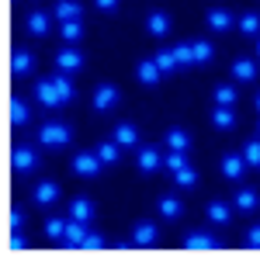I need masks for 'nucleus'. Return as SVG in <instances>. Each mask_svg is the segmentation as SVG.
<instances>
[{
	"instance_id": "obj_17",
	"label": "nucleus",
	"mask_w": 260,
	"mask_h": 260,
	"mask_svg": "<svg viewBox=\"0 0 260 260\" xmlns=\"http://www.w3.org/2000/svg\"><path fill=\"white\" fill-rule=\"evenodd\" d=\"M28 35H35V39L49 35V14L45 11H31L28 14Z\"/></svg>"
},
{
	"instance_id": "obj_25",
	"label": "nucleus",
	"mask_w": 260,
	"mask_h": 260,
	"mask_svg": "<svg viewBox=\"0 0 260 260\" xmlns=\"http://www.w3.org/2000/svg\"><path fill=\"white\" fill-rule=\"evenodd\" d=\"M167 146H170V149H180V153H187V149H191V136H187L184 128H170V132H167Z\"/></svg>"
},
{
	"instance_id": "obj_31",
	"label": "nucleus",
	"mask_w": 260,
	"mask_h": 260,
	"mask_svg": "<svg viewBox=\"0 0 260 260\" xmlns=\"http://www.w3.org/2000/svg\"><path fill=\"white\" fill-rule=\"evenodd\" d=\"M153 59L160 62V70L163 73H174V70H180V62H177V56H174V49H160Z\"/></svg>"
},
{
	"instance_id": "obj_42",
	"label": "nucleus",
	"mask_w": 260,
	"mask_h": 260,
	"mask_svg": "<svg viewBox=\"0 0 260 260\" xmlns=\"http://www.w3.org/2000/svg\"><path fill=\"white\" fill-rule=\"evenodd\" d=\"M101 246H104V236H101V233H87V240H83L80 250H101Z\"/></svg>"
},
{
	"instance_id": "obj_45",
	"label": "nucleus",
	"mask_w": 260,
	"mask_h": 260,
	"mask_svg": "<svg viewBox=\"0 0 260 260\" xmlns=\"http://www.w3.org/2000/svg\"><path fill=\"white\" fill-rule=\"evenodd\" d=\"M257 56H260V42H257Z\"/></svg>"
},
{
	"instance_id": "obj_33",
	"label": "nucleus",
	"mask_w": 260,
	"mask_h": 260,
	"mask_svg": "<svg viewBox=\"0 0 260 260\" xmlns=\"http://www.w3.org/2000/svg\"><path fill=\"white\" fill-rule=\"evenodd\" d=\"M236 28H240L243 35H260V14H243L236 21Z\"/></svg>"
},
{
	"instance_id": "obj_21",
	"label": "nucleus",
	"mask_w": 260,
	"mask_h": 260,
	"mask_svg": "<svg viewBox=\"0 0 260 260\" xmlns=\"http://www.w3.org/2000/svg\"><path fill=\"white\" fill-rule=\"evenodd\" d=\"M233 77H236V80H253V77H257V62L253 59H246V56H240V59L233 62Z\"/></svg>"
},
{
	"instance_id": "obj_43",
	"label": "nucleus",
	"mask_w": 260,
	"mask_h": 260,
	"mask_svg": "<svg viewBox=\"0 0 260 260\" xmlns=\"http://www.w3.org/2000/svg\"><path fill=\"white\" fill-rule=\"evenodd\" d=\"M246 246H253V250H260V225H250V233H246Z\"/></svg>"
},
{
	"instance_id": "obj_26",
	"label": "nucleus",
	"mask_w": 260,
	"mask_h": 260,
	"mask_svg": "<svg viewBox=\"0 0 260 260\" xmlns=\"http://www.w3.org/2000/svg\"><path fill=\"white\" fill-rule=\"evenodd\" d=\"M236 208H240V212H253V208H257V191H253V187H243V191H236Z\"/></svg>"
},
{
	"instance_id": "obj_23",
	"label": "nucleus",
	"mask_w": 260,
	"mask_h": 260,
	"mask_svg": "<svg viewBox=\"0 0 260 260\" xmlns=\"http://www.w3.org/2000/svg\"><path fill=\"white\" fill-rule=\"evenodd\" d=\"M236 21H233V14L229 11H208V28L212 31H229Z\"/></svg>"
},
{
	"instance_id": "obj_27",
	"label": "nucleus",
	"mask_w": 260,
	"mask_h": 260,
	"mask_svg": "<svg viewBox=\"0 0 260 260\" xmlns=\"http://www.w3.org/2000/svg\"><path fill=\"white\" fill-rule=\"evenodd\" d=\"M52 83H56V90H59L62 104H70V101L77 98V90H73V83H70V73H56V77H52Z\"/></svg>"
},
{
	"instance_id": "obj_39",
	"label": "nucleus",
	"mask_w": 260,
	"mask_h": 260,
	"mask_svg": "<svg viewBox=\"0 0 260 260\" xmlns=\"http://www.w3.org/2000/svg\"><path fill=\"white\" fill-rule=\"evenodd\" d=\"M174 56H177V62H180V66H191V62H194V52H191V45H187V42L174 45Z\"/></svg>"
},
{
	"instance_id": "obj_16",
	"label": "nucleus",
	"mask_w": 260,
	"mask_h": 260,
	"mask_svg": "<svg viewBox=\"0 0 260 260\" xmlns=\"http://www.w3.org/2000/svg\"><path fill=\"white\" fill-rule=\"evenodd\" d=\"M80 11H83V7H80V0H59L52 14H56L59 21H80Z\"/></svg>"
},
{
	"instance_id": "obj_32",
	"label": "nucleus",
	"mask_w": 260,
	"mask_h": 260,
	"mask_svg": "<svg viewBox=\"0 0 260 260\" xmlns=\"http://www.w3.org/2000/svg\"><path fill=\"white\" fill-rule=\"evenodd\" d=\"M66 225H70L66 219H49V222H45V236H49L52 243H62V236H66Z\"/></svg>"
},
{
	"instance_id": "obj_15",
	"label": "nucleus",
	"mask_w": 260,
	"mask_h": 260,
	"mask_svg": "<svg viewBox=\"0 0 260 260\" xmlns=\"http://www.w3.org/2000/svg\"><path fill=\"white\" fill-rule=\"evenodd\" d=\"M115 142H118L121 149H132V146L139 142V132H136V125H128V121H121L118 128H115Z\"/></svg>"
},
{
	"instance_id": "obj_11",
	"label": "nucleus",
	"mask_w": 260,
	"mask_h": 260,
	"mask_svg": "<svg viewBox=\"0 0 260 260\" xmlns=\"http://www.w3.org/2000/svg\"><path fill=\"white\" fill-rule=\"evenodd\" d=\"M246 167H250V163H246V156H243V153H229V156L222 160V174H225L229 180H240Z\"/></svg>"
},
{
	"instance_id": "obj_20",
	"label": "nucleus",
	"mask_w": 260,
	"mask_h": 260,
	"mask_svg": "<svg viewBox=\"0 0 260 260\" xmlns=\"http://www.w3.org/2000/svg\"><path fill=\"white\" fill-rule=\"evenodd\" d=\"M7 115H11V125H28V118H31L28 104H24L21 98H11V104H7Z\"/></svg>"
},
{
	"instance_id": "obj_13",
	"label": "nucleus",
	"mask_w": 260,
	"mask_h": 260,
	"mask_svg": "<svg viewBox=\"0 0 260 260\" xmlns=\"http://www.w3.org/2000/svg\"><path fill=\"white\" fill-rule=\"evenodd\" d=\"M219 240L215 236H208V233H191V236H184V250H215Z\"/></svg>"
},
{
	"instance_id": "obj_8",
	"label": "nucleus",
	"mask_w": 260,
	"mask_h": 260,
	"mask_svg": "<svg viewBox=\"0 0 260 260\" xmlns=\"http://www.w3.org/2000/svg\"><path fill=\"white\" fill-rule=\"evenodd\" d=\"M56 66H59V73H80V66H83L80 49H62L56 56Z\"/></svg>"
},
{
	"instance_id": "obj_2",
	"label": "nucleus",
	"mask_w": 260,
	"mask_h": 260,
	"mask_svg": "<svg viewBox=\"0 0 260 260\" xmlns=\"http://www.w3.org/2000/svg\"><path fill=\"white\" fill-rule=\"evenodd\" d=\"M101 167H104V163H101L98 153H77V156L70 160V170H73V174H80V177H98Z\"/></svg>"
},
{
	"instance_id": "obj_28",
	"label": "nucleus",
	"mask_w": 260,
	"mask_h": 260,
	"mask_svg": "<svg viewBox=\"0 0 260 260\" xmlns=\"http://www.w3.org/2000/svg\"><path fill=\"white\" fill-rule=\"evenodd\" d=\"M208 219L215 222V225H225V222L233 219V212H229L225 201H212V205H208Z\"/></svg>"
},
{
	"instance_id": "obj_37",
	"label": "nucleus",
	"mask_w": 260,
	"mask_h": 260,
	"mask_svg": "<svg viewBox=\"0 0 260 260\" xmlns=\"http://www.w3.org/2000/svg\"><path fill=\"white\" fill-rule=\"evenodd\" d=\"M243 156H246V163L250 167H260V139H250L246 146H243Z\"/></svg>"
},
{
	"instance_id": "obj_35",
	"label": "nucleus",
	"mask_w": 260,
	"mask_h": 260,
	"mask_svg": "<svg viewBox=\"0 0 260 260\" xmlns=\"http://www.w3.org/2000/svg\"><path fill=\"white\" fill-rule=\"evenodd\" d=\"M174 180H177V187H194L198 184V174L191 167H180V170H174Z\"/></svg>"
},
{
	"instance_id": "obj_18",
	"label": "nucleus",
	"mask_w": 260,
	"mask_h": 260,
	"mask_svg": "<svg viewBox=\"0 0 260 260\" xmlns=\"http://www.w3.org/2000/svg\"><path fill=\"white\" fill-rule=\"evenodd\" d=\"M31 66H35V62H31V52H24V49H18V52L11 56V73H14V77H28Z\"/></svg>"
},
{
	"instance_id": "obj_3",
	"label": "nucleus",
	"mask_w": 260,
	"mask_h": 260,
	"mask_svg": "<svg viewBox=\"0 0 260 260\" xmlns=\"http://www.w3.org/2000/svg\"><path fill=\"white\" fill-rule=\"evenodd\" d=\"M11 163H14L18 174H31V170L39 167V153H35L31 146H18V149L11 153Z\"/></svg>"
},
{
	"instance_id": "obj_19",
	"label": "nucleus",
	"mask_w": 260,
	"mask_h": 260,
	"mask_svg": "<svg viewBox=\"0 0 260 260\" xmlns=\"http://www.w3.org/2000/svg\"><path fill=\"white\" fill-rule=\"evenodd\" d=\"M146 28H149V35H156V39H163V35L170 31V18H167L163 11H153V14L146 18Z\"/></svg>"
},
{
	"instance_id": "obj_36",
	"label": "nucleus",
	"mask_w": 260,
	"mask_h": 260,
	"mask_svg": "<svg viewBox=\"0 0 260 260\" xmlns=\"http://www.w3.org/2000/svg\"><path fill=\"white\" fill-rule=\"evenodd\" d=\"M191 52H194V62H208L212 56H215L212 42H194V45H191Z\"/></svg>"
},
{
	"instance_id": "obj_14",
	"label": "nucleus",
	"mask_w": 260,
	"mask_h": 260,
	"mask_svg": "<svg viewBox=\"0 0 260 260\" xmlns=\"http://www.w3.org/2000/svg\"><path fill=\"white\" fill-rule=\"evenodd\" d=\"M70 219H77V222H90L94 219V205H90V198H73L70 201Z\"/></svg>"
},
{
	"instance_id": "obj_1",
	"label": "nucleus",
	"mask_w": 260,
	"mask_h": 260,
	"mask_svg": "<svg viewBox=\"0 0 260 260\" xmlns=\"http://www.w3.org/2000/svg\"><path fill=\"white\" fill-rule=\"evenodd\" d=\"M70 139H73V132L62 121H49V125H42V132H39V142L49 146V149H62V146H70Z\"/></svg>"
},
{
	"instance_id": "obj_29",
	"label": "nucleus",
	"mask_w": 260,
	"mask_h": 260,
	"mask_svg": "<svg viewBox=\"0 0 260 260\" xmlns=\"http://www.w3.org/2000/svg\"><path fill=\"white\" fill-rule=\"evenodd\" d=\"M101 156V163H118V156H121V146L118 142H98V149H94Z\"/></svg>"
},
{
	"instance_id": "obj_5",
	"label": "nucleus",
	"mask_w": 260,
	"mask_h": 260,
	"mask_svg": "<svg viewBox=\"0 0 260 260\" xmlns=\"http://www.w3.org/2000/svg\"><path fill=\"white\" fill-rule=\"evenodd\" d=\"M118 104V87L115 83H101L94 90V111H111Z\"/></svg>"
},
{
	"instance_id": "obj_41",
	"label": "nucleus",
	"mask_w": 260,
	"mask_h": 260,
	"mask_svg": "<svg viewBox=\"0 0 260 260\" xmlns=\"http://www.w3.org/2000/svg\"><path fill=\"white\" fill-rule=\"evenodd\" d=\"M28 246V240H24V233L21 229H14L11 236H7V250H24Z\"/></svg>"
},
{
	"instance_id": "obj_34",
	"label": "nucleus",
	"mask_w": 260,
	"mask_h": 260,
	"mask_svg": "<svg viewBox=\"0 0 260 260\" xmlns=\"http://www.w3.org/2000/svg\"><path fill=\"white\" fill-rule=\"evenodd\" d=\"M215 104H229V108H233V104H236V87H233V83H219V87H215Z\"/></svg>"
},
{
	"instance_id": "obj_24",
	"label": "nucleus",
	"mask_w": 260,
	"mask_h": 260,
	"mask_svg": "<svg viewBox=\"0 0 260 260\" xmlns=\"http://www.w3.org/2000/svg\"><path fill=\"white\" fill-rule=\"evenodd\" d=\"M156 208H160L163 219H177V215H180V198H177V194H163V198L156 201Z\"/></svg>"
},
{
	"instance_id": "obj_10",
	"label": "nucleus",
	"mask_w": 260,
	"mask_h": 260,
	"mask_svg": "<svg viewBox=\"0 0 260 260\" xmlns=\"http://www.w3.org/2000/svg\"><path fill=\"white\" fill-rule=\"evenodd\" d=\"M160 167H163L160 149H156V146H142L139 149V170L142 174H153V170H160Z\"/></svg>"
},
{
	"instance_id": "obj_6",
	"label": "nucleus",
	"mask_w": 260,
	"mask_h": 260,
	"mask_svg": "<svg viewBox=\"0 0 260 260\" xmlns=\"http://www.w3.org/2000/svg\"><path fill=\"white\" fill-rule=\"evenodd\" d=\"M156 240H160L156 222H139V225L132 229V243H136V246H153Z\"/></svg>"
},
{
	"instance_id": "obj_30",
	"label": "nucleus",
	"mask_w": 260,
	"mask_h": 260,
	"mask_svg": "<svg viewBox=\"0 0 260 260\" xmlns=\"http://www.w3.org/2000/svg\"><path fill=\"white\" fill-rule=\"evenodd\" d=\"M59 35L66 42H80L83 39V24L80 21H59Z\"/></svg>"
},
{
	"instance_id": "obj_44",
	"label": "nucleus",
	"mask_w": 260,
	"mask_h": 260,
	"mask_svg": "<svg viewBox=\"0 0 260 260\" xmlns=\"http://www.w3.org/2000/svg\"><path fill=\"white\" fill-rule=\"evenodd\" d=\"M94 4H98V7L104 11V14H111V11H118V0H94Z\"/></svg>"
},
{
	"instance_id": "obj_4",
	"label": "nucleus",
	"mask_w": 260,
	"mask_h": 260,
	"mask_svg": "<svg viewBox=\"0 0 260 260\" xmlns=\"http://www.w3.org/2000/svg\"><path fill=\"white\" fill-rule=\"evenodd\" d=\"M35 101L45 104V108H59V104H62V98H59V90H56V83H52V77H45V80L35 83Z\"/></svg>"
},
{
	"instance_id": "obj_22",
	"label": "nucleus",
	"mask_w": 260,
	"mask_h": 260,
	"mask_svg": "<svg viewBox=\"0 0 260 260\" xmlns=\"http://www.w3.org/2000/svg\"><path fill=\"white\" fill-rule=\"evenodd\" d=\"M212 125H215V128H233V125H236L233 108H229V104H215V111H212Z\"/></svg>"
},
{
	"instance_id": "obj_7",
	"label": "nucleus",
	"mask_w": 260,
	"mask_h": 260,
	"mask_svg": "<svg viewBox=\"0 0 260 260\" xmlns=\"http://www.w3.org/2000/svg\"><path fill=\"white\" fill-rule=\"evenodd\" d=\"M83 240H87V222L70 219V225H66V236H62V246H70V250H80Z\"/></svg>"
},
{
	"instance_id": "obj_38",
	"label": "nucleus",
	"mask_w": 260,
	"mask_h": 260,
	"mask_svg": "<svg viewBox=\"0 0 260 260\" xmlns=\"http://www.w3.org/2000/svg\"><path fill=\"white\" fill-rule=\"evenodd\" d=\"M163 167H167V170H180V167H187V160H184L180 149H170V153L163 156Z\"/></svg>"
},
{
	"instance_id": "obj_9",
	"label": "nucleus",
	"mask_w": 260,
	"mask_h": 260,
	"mask_svg": "<svg viewBox=\"0 0 260 260\" xmlns=\"http://www.w3.org/2000/svg\"><path fill=\"white\" fill-rule=\"evenodd\" d=\"M31 198H35V205H42V208H49V205H56V198H59V187H56L52 180H42V184H35Z\"/></svg>"
},
{
	"instance_id": "obj_46",
	"label": "nucleus",
	"mask_w": 260,
	"mask_h": 260,
	"mask_svg": "<svg viewBox=\"0 0 260 260\" xmlns=\"http://www.w3.org/2000/svg\"><path fill=\"white\" fill-rule=\"evenodd\" d=\"M257 108H260V94H257Z\"/></svg>"
},
{
	"instance_id": "obj_12",
	"label": "nucleus",
	"mask_w": 260,
	"mask_h": 260,
	"mask_svg": "<svg viewBox=\"0 0 260 260\" xmlns=\"http://www.w3.org/2000/svg\"><path fill=\"white\" fill-rule=\"evenodd\" d=\"M136 77H139V83H160L163 70H160L156 59H142L139 66H136Z\"/></svg>"
},
{
	"instance_id": "obj_40",
	"label": "nucleus",
	"mask_w": 260,
	"mask_h": 260,
	"mask_svg": "<svg viewBox=\"0 0 260 260\" xmlns=\"http://www.w3.org/2000/svg\"><path fill=\"white\" fill-rule=\"evenodd\" d=\"M21 225H24V212H21V208H11V212H7V233H14Z\"/></svg>"
}]
</instances>
